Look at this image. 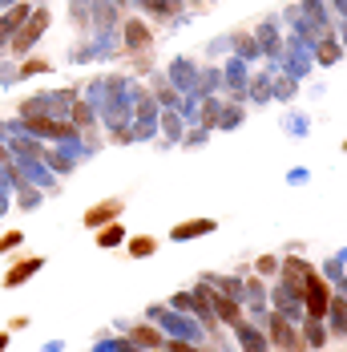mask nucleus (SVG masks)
Listing matches in <instances>:
<instances>
[{
  "label": "nucleus",
  "mask_w": 347,
  "mask_h": 352,
  "mask_svg": "<svg viewBox=\"0 0 347 352\" xmlns=\"http://www.w3.org/2000/svg\"><path fill=\"white\" fill-rule=\"evenodd\" d=\"M145 316L158 320V328L174 336V340H190V344H202V336H206V328L198 324L194 316H186V312H174L170 304L162 308V304H154V308H145Z\"/></svg>",
  "instance_id": "nucleus-1"
},
{
  "label": "nucleus",
  "mask_w": 347,
  "mask_h": 352,
  "mask_svg": "<svg viewBox=\"0 0 347 352\" xmlns=\"http://www.w3.org/2000/svg\"><path fill=\"white\" fill-rule=\"evenodd\" d=\"M315 69V53H311V41L307 36H295L287 33L283 36V57H278V73H287V77H295L299 85L311 77Z\"/></svg>",
  "instance_id": "nucleus-2"
},
{
  "label": "nucleus",
  "mask_w": 347,
  "mask_h": 352,
  "mask_svg": "<svg viewBox=\"0 0 347 352\" xmlns=\"http://www.w3.org/2000/svg\"><path fill=\"white\" fill-rule=\"evenodd\" d=\"M246 85H250V65H246L243 57L230 53V57L222 61V98L246 106Z\"/></svg>",
  "instance_id": "nucleus-3"
},
{
  "label": "nucleus",
  "mask_w": 347,
  "mask_h": 352,
  "mask_svg": "<svg viewBox=\"0 0 347 352\" xmlns=\"http://www.w3.org/2000/svg\"><path fill=\"white\" fill-rule=\"evenodd\" d=\"M267 340H271L278 352H307L303 336H299V324L287 320L283 312H271V316H267Z\"/></svg>",
  "instance_id": "nucleus-4"
},
{
  "label": "nucleus",
  "mask_w": 347,
  "mask_h": 352,
  "mask_svg": "<svg viewBox=\"0 0 347 352\" xmlns=\"http://www.w3.org/2000/svg\"><path fill=\"white\" fill-rule=\"evenodd\" d=\"M327 304H331V283L311 267V272H307V280H303V312H307L311 320H323Z\"/></svg>",
  "instance_id": "nucleus-5"
},
{
  "label": "nucleus",
  "mask_w": 347,
  "mask_h": 352,
  "mask_svg": "<svg viewBox=\"0 0 347 352\" xmlns=\"http://www.w3.org/2000/svg\"><path fill=\"white\" fill-rule=\"evenodd\" d=\"M278 16H263L259 21V29H254V41H259V53L267 57V65H278V57H283V33H278Z\"/></svg>",
  "instance_id": "nucleus-6"
},
{
  "label": "nucleus",
  "mask_w": 347,
  "mask_h": 352,
  "mask_svg": "<svg viewBox=\"0 0 347 352\" xmlns=\"http://www.w3.org/2000/svg\"><path fill=\"white\" fill-rule=\"evenodd\" d=\"M198 69H202V65H194L190 57H174L170 65H166V73H162V77L170 81L178 94H194V85H198Z\"/></svg>",
  "instance_id": "nucleus-7"
},
{
  "label": "nucleus",
  "mask_w": 347,
  "mask_h": 352,
  "mask_svg": "<svg viewBox=\"0 0 347 352\" xmlns=\"http://www.w3.org/2000/svg\"><path fill=\"white\" fill-rule=\"evenodd\" d=\"M230 332H235V340H239V349L243 352H271V340H267V332L259 328V324H250V320H235L230 324Z\"/></svg>",
  "instance_id": "nucleus-8"
},
{
  "label": "nucleus",
  "mask_w": 347,
  "mask_h": 352,
  "mask_svg": "<svg viewBox=\"0 0 347 352\" xmlns=\"http://www.w3.org/2000/svg\"><path fill=\"white\" fill-rule=\"evenodd\" d=\"M49 29V12L45 8H36V12H29V21L16 29L21 36H12V49L16 53H25V49H33V41H40V33Z\"/></svg>",
  "instance_id": "nucleus-9"
},
{
  "label": "nucleus",
  "mask_w": 347,
  "mask_h": 352,
  "mask_svg": "<svg viewBox=\"0 0 347 352\" xmlns=\"http://www.w3.org/2000/svg\"><path fill=\"white\" fill-rule=\"evenodd\" d=\"M182 134H186V122L178 109H162L158 113V146H182Z\"/></svg>",
  "instance_id": "nucleus-10"
},
{
  "label": "nucleus",
  "mask_w": 347,
  "mask_h": 352,
  "mask_svg": "<svg viewBox=\"0 0 347 352\" xmlns=\"http://www.w3.org/2000/svg\"><path fill=\"white\" fill-rule=\"evenodd\" d=\"M202 287H206V300H210V308H214V316H218V324H235V320L243 316V304H239V300L222 296V292L206 280H202Z\"/></svg>",
  "instance_id": "nucleus-11"
},
{
  "label": "nucleus",
  "mask_w": 347,
  "mask_h": 352,
  "mask_svg": "<svg viewBox=\"0 0 347 352\" xmlns=\"http://www.w3.org/2000/svg\"><path fill=\"white\" fill-rule=\"evenodd\" d=\"M278 65H263V73L250 69V85H246V102H254V106H267L271 102V81H275Z\"/></svg>",
  "instance_id": "nucleus-12"
},
{
  "label": "nucleus",
  "mask_w": 347,
  "mask_h": 352,
  "mask_svg": "<svg viewBox=\"0 0 347 352\" xmlns=\"http://www.w3.org/2000/svg\"><path fill=\"white\" fill-rule=\"evenodd\" d=\"M149 45H154V33H149L145 21H125V25H121V49H130V53H145Z\"/></svg>",
  "instance_id": "nucleus-13"
},
{
  "label": "nucleus",
  "mask_w": 347,
  "mask_h": 352,
  "mask_svg": "<svg viewBox=\"0 0 347 352\" xmlns=\"http://www.w3.org/2000/svg\"><path fill=\"white\" fill-rule=\"evenodd\" d=\"M214 231H218L214 219H186V223L170 227V239L174 243H190V239H202V235H214Z\"/></svg>",
  "instance_id": "nucleus-14"
},
{
  "label": "nucleus",
  "mask_w": 347,
  "mask_h": 352,
  "mask_svg": "<svg viewBox=\"0 0 347 352\" xmlns=\"http://www.w3.org/2000/svg\"><path fill=\"white\" fill-rule=\"evenodd\" d=\"M311 53H315V69H331V65L344 61V49H339L335 36H319V41L311 45Z\"/></svg>",
  "instance_id": "nucleus-15"
},
{
  "label": "nucleus",
  "mask_w": 347,
  "mask_h": 352,
  "mask_svg": "<svg viewBox=\"0 0 347 352\" xmlns=\"http://www.w3.org/2000/svg\"><path fill=\"white\" fill-rule=\"evenodd\" d=\"M194 94H198V98H222V65H202Z\"/></svg>",
  "instance_id": "nucleus-16"
},
{
  "label": "nucleus",
  "mask_w": 347,
  "mask_h": 352,
  "mask_svg": "<svg viewBox=\"0 0 347 352\" xmlns=\"http://www.w3.org/2000/svg\"><path fill=\"white\" fill-rule=\"evenodd\" d=\"M323 324H327V332L347 336V296H331V304L323 312Z\"/></svg>",
  "instance_id": "nucleus-17"
},
{
  "label": "nucleus",
  "mask_w": 347,
  "mask_h": 352,
  "mask_svg": "<svg viewBox=\"0 0 347 352\" xmlns=\"http://www.w3.org/2000/svg\"><path fill=\"white\" fill-rule=\"evenodd\" d=\"M230 53H235V57H243L246 65L263 61V53H259V41H254V33H230Z\"/></svg>",
  "instance_id": "nucleus-18"
},
{
  "label": "nucleus",
  "mask_w": 347,
  "mask_h": 352,
  "mask_svg": "<svg viewBox=\"0 0 347 352\" xmlns=\"http://www.w3.org/2000/svg\"><path fill=\"white\" fill-rule=\"evenodd\" d=\"M130 340H134L138 349L154 352V349H162V344H166V332H162V328H154V324H138V328H130Z\"/></svg>",
  "instance_id": "nucleus-19"
},
{
  "label": "nucleus",
  "mask_w": 347,
  "mask_h": 352,
  "mask_svg": "<svg viewBox=\"0 0 347 352\" xmlns=\"http://www.w3.org/2000/svg\"><path fill=\"white\" fill-rule=\"evenodd\" d=\"M246 118V106H239V102H226L222 98V109H218V122H214V130H222V134H230V130H239Z\"/></svg>",
  "instance_id": "nucleus-20"
},
{
  "label": "nucleus",
  "mask_w": 347,
  "mask_h": 352,
  "mask_svg": "<svg viewBox=\"0 0 347 352\" xmlns=\"http://www.w3.org/2000/svg\"><path fill=\"white\" fill-rule=\"evenodd\" d=\"M295 98H299V81H295V77H287V73H275V81H271V102L291 106Z\"/></svg>",
  "instance_id": "nucleus-21"
},
{
  "label": "nucleus",
  "mask_w": 347,
  "mask_h": 352,
  "mask_svg": "<svg viewBox=\"0 0 347 352\" xmlns=\"http://www.w3.org/2000/svg\"><path fill=\"white\" fill-rule=\"evenodd\" d=\"M299 324H303V332H299V336H303V344H307V349H327V324H323V320L303 316Z\"/></svg>",
  "instance_id": "nucleus-22"
},
{
  "label": "nucleus",
  "mask_w": 347,
  "mask_h": 352,
  "mask_svg": "<svg viewBox=\"0 0 347 352\" xmlns=\"http://www.w3.org/2000/svg\"><path fill=\"white\" fill-rule=\"evenodd\" d=\"M40 267H45V259H40V255H36V259H25V263H16V267L4 276V287H21L25 280H33Z\"/></svg>",
  "instance_id": "nucleus-23"
},
{
  "label": "nucleus",
  "mask_w": 347,
  "mask_h": 352,
  "mask_svg": "<svg viewBox=\"0 0 347 352\" xmlns=\"http://www.w3.org/2000/svg\"><path fill=\"white\" fill-rule=\"evenodd\" d=\"M206 283H214L222 296H230V300H239L243 304L246 300V292H243V276H202Z\"/></svg>",
  "instance_id": "nucleus-24"
},
{
  "label": "nucleus",
  "mask_w": 347,
  "mask_h": 352,
  "mask_svg": "<svg viewBox=\"0 0 347 352\" xmlns=\"http://www.w3.org/2000/svg\"><path fill=\"white\" fill-rule=\"evenodd\" d=\"M117 214H121V203H117V199L105 203V207H89V211H85V227H97V231H101L105 223H113Z\"/></svg>",
  "instance_id": "nucleus-25"
},
{
  "label": "nucleus",
  "mask_w": 347,
  "mask_h": 352,
  "mask_svg": "<svg viewBox=\"0 0 347 352\" xmlns=\"http://www.w3.org/2000/svg\"><path fill=\"white\" fill-rule=\"evenodd\" d=\"M283 130H287L291 138H307V134H311V118H307L303 109H291V113L283 118Z\"/></svg>",
  "instance_id": "nucleus-26"
},
{
  "label": "nucleus",
  "mask_w": 347,
  "mask_h": 352,
  "mask_svg": "<svg viewBox=\"0 0 347 352\" xmlns=\"http://www.w3.org/2000/svg\"><path fill=\"white\" fill-rule=\"evenodd\" d=\"M218 109H222V98H202V102H198V126L214 130V122H218Z\"/></svg>",
  "instance_id": "nucleus-27"
},
{
  "label": "nucleus",
  "mask_w": 347,
  "mask_h": 352,
  "mask_svg": "<svg viewBox=\"0 0 347 352\" xmlns=\"http://www.w3.org/2000/svg\"><path fill=\"white\" fill-rule=\"evenodd\" d=\"M93 16H97L101 29H113L117 25V4L113 0H93Z\"/></svg>",
  "instance_id": "nucleus-28"
},
{
  "label": "nucleus",
  "mask_w": 347,
  "mask_h": 352,
  "mask_svg": "<svg viewBox=\"0 0 347 352\" xmlns=\"http://www.w3.org/2000/svg\"><path fill=\"white\" fill-rule=\"evenodd\" d=\"M125 243V227L121 223H105V231H97V247H121Z\"/></svg>",
  "instance_id": "nucleus-29"
},
{
  "label": "nucleus",
  "mask_w": 347,
  "mask_h": 352,
  "mask_svg": "<svg viewBox=\"0 0 347 352\" xmlns=\"http://www.w3.org/2000/svg\"><path fill=\"white\" fill-rule=\"evenodd\" d=\"M154 251H158V239H154V235H138V239H130V255H134V259H149Z\"/></svg>",
  "instance_id": "nucleus-30"
},
{
  "label": "nucleus",
  "mask_w": 347,
  "mask_h": 352,
  "mask_svg": "<svg viewBox=\"0 0 347 352\" xmlns=\"http://www.w3.org/2000/svg\"><path fill=\"white\" fill-rule=\"evenodd\" d=\"M206 142H210L206 126H186V134H182V146H186V150H198V146H206Z\"/></svg>",
  "instance_id": "nucleus-31"
},
{
  "label": "nucleus",
  "mask_w": 347,
  "mask_h": 352,
  "mask_svg": "<svg viewBox=\"0 0 347 352\" xmlns=\"http://www.w3.org/2000/svg\"><path fill=\"white\" fill-rule=\"evenodd\" d=\"M319 276H323V280L331 283V287H335V283L344 280L347 272H344V263H339V259H335V255H331V259H327V263H323V267H319Z\"/></svg>",
  "instance_id": "nucleus-32"
},
{
  "label": "nucleus",
  "mask_w": 347,
  "mask_h": 352,
  "mask_svg": "<svg viewBox=\"0 0 347 352\" xmlns=\"http://www.w3.org/2000/svg\"><path fill=\"white\" fill-rule=\"evenodd\" d=\"M243 308L250 312V324H267V316H271V304L267 300H246Z\"/></svg>",
  "instance_id": "nucleus-33"
},
{
  "label": "nucleus",
  "mask_w": 347,
  "mask_h": 352,
  "mask_svg": "<svg viewBox=\"0 0 347 352\" xmlns=\"http://www.w3.org/2000/svg\"><path fill=\"white\" fill-rule=\"evenodd\" d=\"M254 276H278V255H259L254 259Z\"/></svg>",
  "instance_id": "nucleus-34"
},
{
  "label": "nucleus",
  "mask_w": 347,
  "mask_h": 352,
  "mask_svg": "<svg viewBox=\"0 0 347 352\" xmlns=\"http://www.w3.org/2000/svg\"><path fill=\"white\" fill-rule=\"evenodd\" d=\"M307 178H311L307 166H295V170H287V186H307Z\"/></svg>",
  "instance_id": "nucleus-35"
},
{
  "label": "nucleus",
  "mask_w": 347,
  "mask_h": 352,
  "mask_svg": "<svg viewBox=\"0 0 347 352\" xmlns=\"http://www.w3.org/2000/svg\"><path fill=\"white\" fill-rule=\"evenodd\" d=\"M226 49H230V33L214 36V41H210V45H206V53H210V57H218V53H226Z\"/></svg>",
  "instance_id": "nucleus-36"
},
{
  "label": "nucleus",
  "mask_w": 347,
  "mask_h": 352,
  "mask_svg": "<svg viewBox=\"0 0 347 352\" xmlns=\"http://www.w3.org/2000/svg\"><path fill=\"white\" fill-rule=\"evenodd\" d=\"M327 8H331L335 25H347V0H327Z\"/></svg>",
  "instance_id": "nucleus-37"
},
{
  "label": "nucleus",
  "mask_w": 347,
  "mask_h": 352,
  "mask_svg": "<svg viewBox=\"0 0 347 352\" xmlns=\"http://www.w3.org/2000/svg\"><path fill=\"white\" fill-rule=\"evenodd\" d=\"M170 308H174V312H186V316H190V292H178V296H170Z\"/></svg>",
  "instance_id": "nucleus-38"
},
{
  "label": "nucleus",
  "mask_w": 347,
  "mask_h": 352,
  "mask_svg": "<svg viewBox=\"0 0 347 352\" xmlns=\"http://www.w3.org/2000/svg\"><path fill=\"white\" fill-rule=\"evenodd\" d=\"M16 243H21V235H16V231H12V235H4V239H0V255H4L8 247H16Z\"/></svg>",
  "instance_id": "nucleus-39"
},
{
  "label": "nucleus",
  "mask_w": 347,
  "mask_h": 352,
  "mask_svg": "<svg viewBox=\"0 0 347 352\" xmlns=\"http://www.w3.org/2000/svg\"><path fill=\"white\" fill-rule=\"evenodd\" d=\"M335 41H339V49H344V57H347V25H335Z\"/></svg>",
  "instance_id": "nucleus-40"
},
{
  "label": "nucleus",
  "mask_w": 347,
  "mask_h": 352,
  "mask_svg": "<svg viewBox=\"0 0 347 352\" xmlns=\"http://www.w3.org/2000/svg\"><path fill=\"white\" fill-rule=\"evenodd\" d=\"M331 292H339V296H347V276H344V280H339V283H335Z\"/></svg>",
  "instance_id": "nucleus-41"
},
{
  "label": "nucleus",
  "mask_w": 347,
  "mask_h": 352,
  "mask_svg": "<svg viewBox=\"0 0 347 352\" xmlns=\"http://www.w3.org/2000/svg\"><path fill=\"white\" fill-rule=\"evenodd\" d=\"M335 259H339V263L347 267V247H339V251H335Z\"/></svg>",
  "instance_id": "nucleus-42"
},
{
  "label": "nucleus",
  "mask_w": 347,
  "mask_h": 352,
  "mask_svg": "<svg viewBox=\"0 0 347 352\" xmlns=\"http://www.w3.org/2000/svg\"><path fill=\"white\" fill-rule=\"evenodd\" d=\"M8 349V332H0V352Z\"/></svg>",
  "instance_id": "nucleus-43"
},
{
  "label": "nucleus",
  "mask_w": 347,
  "mask_h": 352,
  "mask_svg": "<svg viewBox=\"0 0 347 352\" xmlns=\"http://www.w3.org/2000/svg\"><path fill=\"white\" fill-rule=\"evenodd\" d=\"M194 352H214V349H202V344H198V349H194Z\"/></svg>",
  "instance_id": "nucleus-44"
},
{
  "label": "nucleus",
  "mask_w": 347,
  "mask_h": 352,
  "mask_svg": "<svg viewBox=\"0 0 347 352\" xmlns=\"http://www.w3.org/2000/svg\"><path fill=\"white\" fill-rule=\"evenodd\" d=\"M113 4H130V0H113Z\"/></svg>",
  "instance_id": "nucleus-45"
},
{
  "label": "nucleus",
  "mask_w": 347,
  "mask_h": 352,
  "mask_svg": "<svg viewBox=\"0 0 347 352\" xmlns=\"http://www.w3.org/2000/svg\"><path fill=\"white\" fill-rule=\"evenodd\" d=\"M344 154H347V138H344Z\"/></svg>",
  "instance_id": "nucleus-46"
},
{
  "label": "nucleus",
  "mask_w": 347,
  "mask_h": 352,
  "mask_svg": "<svg viewBox=\"0 0 347 352\" xmlns=\"http://www.w3.org/2000/svg\"><path fill=\"white\" fill-rule=\"evenodd\" d=\"M154 352H166V349H154Z\"/></svg>",
  "instance_id": "nucleus-47"
}]
</instances>
